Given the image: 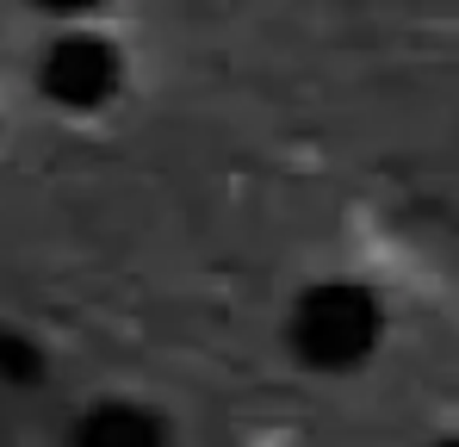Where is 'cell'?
I'll use <instances>...</instances> for the list:
<instances>
[{
  "label": "cell",
  "instance_id": "1",
  "mask_svg": "<svg viewBox=\"0 0 459 447\" xmlns=\"http://www.w3.org/2000/svg\"><path fill=\"white\" fill-rule=\"evenodd\" d=\"M385 298L367 280H348V274H329V280H310L305 293L292 298L286 311V348L305 372L323 379H348V372H367L385 348Z\"/></svg>",
  "mask_w": 459,
  "mask_h": 447
},
{
  "label": "cell",
  "instance_id": "2",
  "mask_svg": "<svg viewBox=\"0 0 459 447\" xmlns=\"http://www.w3.org/2000/svg\"><path fill=\"white\" fill-rule=\"evenodd\" d=\"M38 93L56 112H106L125 93V50L93 25H69L38 57Z\"/></svg>",
  "mask_w": 459,
  "mask_h": 447
},
{
  "label": "cell",
  "instance_id": "3",
  "mask_svg": "<svg viewBox=\"0 0 459 447\" xmlns=\"http://www.w3.org/2000/svg\"><path fill=\"white\" fill-rule=\"evenodd\" d=\"M69 447H174V423L143 398H93L69 429Z\"/></svg>",
  "mask_w": 459,
  "mask_h": 447
},
{
  "label": "cell",
  "instance_id": "4",
  "mask_svg": "<svg viewBox=\"0 0 459 447\" xmlns=\"http://www.w3.org/2000/svg\"><path fill=\"white\" fill-rule=\"evenodd\" d=\"M44 379V348L19 329H0V385H38Z\"/></svg>",
  "mask_w": 459,
  "mask_h": 447
},
{
  "label": "cell",
  "instance_id": "5",
  "mask_svg": "<svg viewBox=\"0 0 459 447\" xmlns=\"http://www.w3.org/2000/svg\"><path fill=\"white\" fill-rule=\"evenodd\" d=\"M31 6H38L44 19H56L63 31H69V25H87V19H93V13H100L106 0H31Z\"/></svg>",
  "mask_w": 459,
  "mask_h": 447
},
{
  "label": "cell",
  "instance_id": "6",
  "mask_svg": "<svg viewBox=\"0 0 459 447\" xmlns=\"http://www.w3.org/2000/svg\"><path fill=\"white\" fill-rule=\"evenodd\" d=\"M435 447H459V435H441V442H435Z\"/></svg>",
  "mask_w": 459,
  "mask_h": 447
}]
</instances>
